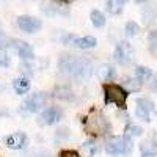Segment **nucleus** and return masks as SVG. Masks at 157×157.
<instances>
[{
	"mask_svg": "<svg viewBox=\"0 0 157 157\" xmlns=\"http://www.w3.org/2000/svg\"><path fill=\"white\" fill-rule=\"evenodd\" d=\"M58 68L61 72L74 77L78 82H85L93 74V63L86 57H72L64 55L58 61Z\"/></svg>",
	"mask_w": 157,
	"mask_h": 157,
	"instance_id": "f257e3e1",
	"label": "nucleus"
},
{
	"mask_svg": "<svg viewBox=\"0 0 157 157\" xmlns=\"http://www.w3.org/2000/svg\"><path fill=\"white\" fill-rule=\"evenodd\" d=\"M104 94H105V104H116L120 109H126L127 101V91L115 83H105L104 85Z\"/></svg>",
	"mask_w": 157,
	"mask_h": 157,
	"instance_id": "f03ea898",
	"label": "nucleus"
},
{
	"mask_svg": "<svg viewBox=\"0 0 157 157\" xmlns=\"http://www.w3.org/2000/svg\"><path fill=\"white\" fill-rule=\"evenodd\" d=\"M105 149L109 154L112 155H120V154H129L132 151V138L129 137H112L107 145Z\"/></svg>",
	"mask_w": 157,
	"mask_h": 157,
	"instance_id": "7ed1b4c3",
	"label": "nucleus"
},
{
	"mask_svg": "<svg viewBox=\"0 0 157 157\" xmlns=\"http://www.w3.org/2000/svg\"><path fill=\"white\" fill-rule=\"evenodd\" d=\"M86 129H88V132H91V134L104 135V134H107L109 130H110V124L105 120V116H102L101 113L94 112V113H91L88 116V120H86Z\"/></svg>",
	"mask_w": 157,
	"mask_h": 157,
	"instance_id": "20e7f679",
	"label": "nucleus"
},
{
	"mask_svg": "<svg viewBox=\"0 0 157 157\" xmlns=\"http://www.w3.org/2000/svg\"><path fill=\"white\" fill-rule=\"evenodd\" d=\"M46 102H47L46 93H33L22 102V109L30 113H36L46 105Z\"/></svg>",
	"mask_w": 157,
	"mask_h": 157,
	"instance_id": "39448f33",
	"label": "nucleus"
},
{
	"mask_svg": "<svg viewBox=\"0 0 157 157\" xmlns=\"http://www.w3.org/2000/svg\"><path fill=\"white\" fill-rule=\"evenodd\" d=\"M113 57L120 64H129L134 60V49L127 41H121V43L116 44Z\"/></svg>",
	"mask_w": 157,
	"mask_h": 157,
	"instance_id": "423d86ee",
	"label": "nucleus"
},
{
	"mask_svg": "<svg viewBox=\"0 0 157 157\" xmlns=\"http://www.w3.org/2000/svg\"><path fill=\"white\" fill-rule=\"evenodd\" d=\"M17 27L25 33H35L43 27V22L35 16H21L17 19Z\"/></svg>",
	"mask_w": 157,
	"mask_h": 157,
	"instance_id": "0eeeda50",
	"label": "nucleus"
},
{
	"mask_svg": "<svg viewBox=\"0 0 157 157\" xmlns=\"http://www.w3.org/2000/svg\"><path fill=\"white\" fill-rule=\"evenodd\" d=\"M11 47L17 52V55L22 60H33V57H35L32 46L27 44L25 41H22V39H13V41H11Z\"/></svg>",
	"mask_w": 157,
	"mask_h": 157,
	"instance_id": "6e6552de",
	"label": "nucleus"
},
{
	"mask_svg": "<svg viewBox=\"0 0 157 157\" xmlns=\"http://www.w3.org/2000/svg\"><path fill=\"white\" fill-rule=\"evenodd\" d=\"M61 116H63V112L57 107H49L46 109L43 113H41V123L46 124V126H52V124H55L61 120Z\"/></svg>",
	"mask_w": 157,
	"mask_h": 157,
	"instance_id": "1a4fd4ad",
	"label": "nucleus"
},
{
	"mask_svg": "<svg viewBox=\"0 0 157 157\" xmlns=\"http://www.w3.org/2000/svg\"><path fill=\"white\" fill-rule=\"evenodd\" d=\"M6 141V146L10 149H22L25 145H27V135L24 132H16V134H11L5 138Z\"/></svg>",
	"mask_w": 157,
	"mask_h": 157,
	"instance_id": "9d476101",
	"label": "nucleus"
},
{
	"mask_svg": "<svg viewBox=\"0 0 157 157\" xmlns=\"http://www.w3.org/2000/svg\"><path fill=\"white\" fill-rule=\"evenodd\" d=\"M98 41H96V38L93 36H83V38H74L72 39V46L78 47V49H93L96 47Z\"/></svg>",
	"mask_w": 157,
	"mask_h": 157,
	"instance_id": "9b49d317",
	"label": "nucleus"
},
{
	"mask_svg": "<svg viewBox=\"0 0 157 157\" xmlns=\"http://www.w3.org/2000/svg\"><path fill=\"white\" fill-rule=\"evenodd\" d=\"M96 74H98V77L101 78V80L109 82V80H112V78H115L116 71H115V68L112 66V64H101V66L98 68Z\"/></svg>",
	"mask_w": 157,
	"mask_h": 157,
	"instance_id": "f8f14e48",
	"label": "nucleus"
},
{
	"mask_svg": "<svg viewBox=\"0 0 157 157\" xmlns=\"http://www.w3.org/2000/svg\"><path fill=\"white\" fill-rule=\"evenodd\" d=\"M140 154H141V157H155V154H157L155 143L149 141V140L140 143Z\"/></svg>",
	"mask_w": 157,
	"mask_h": 157,
	"instance_id": "ddd939ff",
	"label": "nucleus"
},
{
	"mask_svg": "<svg viewBox=\"0 0 157 157\" xmlns=\"http://www.w3.org/2000/svg\"><path fill=\"white\" fill-rule=\"evenodd\" d=\"M13 88H14V91L17 94H25L30 90V80L27 77L14 78V82H13Z\"/></svg>",
	"mask_w": 157,
	"mask_h": 157,
	"instance_id": "4468645a",
	"label": "nucleus"
},
{
	"mask_svg": "<svg viewBox=\"0 0 157 157\" xmlns=\"http://www.w3.org/2000/svg\"><path fill=\"white\" fill-rule=\"evenodd\" d=\"M54 94L57 99H61V101H72L74 99V93L68 86H58Z\"/></svg>",
	"mask_w": 157,
	"mask_h": 157,
	"instance_id": "2eb2a0df",
	"label": "nucleus"
},
{
	"mask_svg": "<svg viewBox=\"0 0 157 157\" xmlns=\"http://www.w3.org/2000/svg\"><path fill=\"white\" fill-rule=\"evenodd\" d=\"M124 86L127 88L126 91H138L141 88V80H138L137 77H127L124 78Z\"/></svg>",
	"mask_w": 157,
	"mask_h": 157,
	"instance_id": "dca6fc26",
	"label": "nucleus"
},
{
	"mask_svg": "<svg viewBox=\"0 0 157 157\" xmlns=\"http://www.w3.org/2000/svg\"><path fill=\"white\" fill-rule=\"evenodd\" d=\"M123 8H124V2H121V0H109L107 2V10L112 14H120Z\"/></svg>",
	"mask_w": 157,
	"mask_h": 157,
	"instance_id": "f3484780",
	"label": "nucleus"
},
{
	"mask_svg": "<svg viewBox=\"0 0 157 157\" xmlns=\"http://www.w3.org/2000/svg\"><path fill=\"white\" fill-rule=\"evenodd\" d=\"M91 22H93L94 27H104L105 25V16L101 11L94 10V11H91Z\"/></svg>",
	"mask_w": 157,
	"mask_h": 157,
	"instance_id": "a211bd4d",
	"label": "nucleus"
},
{
	"mask_svg": "<svg viewBox=\"0 0 157 157\" xmlns=\"http://www.w3.org/2000/svg\"><path fill=\"white\" fill-rule=\"evenodd\" d=\"M135 75L138 80H145V78H149L152 75V71L146 66H137L135 68Z\"/></svg>",
	"mask_w": 157,
	"mask_h": 157,
	"instance_id": "6ab92c4d",
	"label": "nucleus"
},
{
	"mask_svg": "<svg viewBox=\"0 0 157 157\" xmlns=\"http://www.w3.org/2000/svg\"><path fill=\"white\" fill-rule=\"evenodd\" d=\"M143 134V129L140 127V126H135V124H129L127 127H126V137H129V138H132V137H140Z\"/></svg>",
	"mask_w": 157,
	"mask_h": 157,
	"instance_id": "aec40b11",
	"label": "nucleus"
},
{
	"mask_svg": "<svg viewBox=\"0 0 157 157\" xmlns=\"http://www.w3.org/2000/svg\"><path fill=\"white\" fill-rule=\"evenodd\" d=\"M82 149L88 155H93V154H96L99 151V145H98V143H94V141H85L83 145H82Z\"/></svg>",
	"mask_w": 157,
	"mask_h": 157,
	"instance_id": "412c9836",
	"label": "nucleus"
},
{
	"mask_svg": "<svg viewBox=\"0 0 157 157\" xmlns=\"http://www.w3.org/2000/svg\"><path fill=\"white\" fill-rule=\"evenodd\" d=\"M137 107H141L148 112H152L154 110V102L151 99H146V98H138L137 99Z\"/></svg>",
	"mask_w": 157,
	"mask_h": 157,
	"instance_id": "4be33fe9",
	"label": "nucleus"
},
{
	"mask_svg": "<svg viewBox=\"0 0 157 157\" xmlns=\"http://www.w3.org/2000/svg\"><path fill=\"white\" fill-rule=\"evenodd\" d=\"M138 30H140V27H138L137 22L129 21V22L126 24V35H127V36H135V35L138 33Z\"/></svg>",
	"mask_w": 157,
	"mask_h": 157,
	"instance_id": "5701e85b",
	"label": "nucleus"
},
{
	"mask_svg": "<svg viewBox=\"0 0 157 157\" xmlns=\"http://www.w3.org/2000/svg\"><path fill=\"white\" fill-rule=\"evenodd\" d=\"M148 43H149L151 50L157 52V30L149 32V35H148Z\"/></svg>",
	"mask_w": 157,
	"mask_h": 157,
	"instance_id": "b1692460",
	"label": "nucleus"
},
{
	"mask_svg": "<svg viewBox=\"0 0 157 157\" xmlns=\"http://www.w3.org/2000/svg\"><path fill=\"white\" fill-rule=\"evenodd\" d=\"M135 115L140 118V120H143V121H151V112H148V110H145V109H141V107H137V110H135Z\"/></svg>",
	"mask_w": 157,
	"mask_h": 157,
	"instance_id": "393cba45",
	"label": "nucleus"
},
{
	"mask_svg": "<svg viewBox=\"0 0 157 157\" xmlns=\"http://www.w3.org/2000/svg\"><path fill=\"white\" fill-rule=\"evenodd\" d=\"M8 46H11V39H10L5 33L0 32V50L5 49V47H8Z\"/></svg>",
	"mask_w": 157,
	"mask_h": 157,
	"instance_id": "a878e982",
	"label": "nucleus"
},
{
	"mask_svg": "<svg viewBox=\"0 0 157 157\" xmlns=\"http://www.w3.org/2000/svg\"><path fill=\"white\" fill-rule=\"evenodd\" d=\"M10 64V57L6 55L5 50H0V68H6Z\"/></svg>",
	"mask_w": 157,
	"mask_h": 157,
	"instance_id": "bb28decb",
	"label": "nucleus"
},
{
	"mask_svg": "<svg viewBox=\"0 0 157 157\" xmlns=\"http://www.w3.org/2000/svg\"><path fill=\"white\" fill-rule=\"evenodd\" d=\"M60 157H80V155H78L77 151H71V149H68V151H63V152L60 154Z\"/></svg>",
	"mask_w": 157,
	"mask_h": 157,
	"instance_id": "cd10ccee",
	"label": "nucleus"
},
{
	"mask_svg": "<svg viewBox=\"0 0 157 157\" xmlns=\"http://www.w3.org/2000/svg\"><path fill=\"white\" fill-rule=\"evenodd\" d=\"M151 88H152L154 91H157V75L152 78V82H151Z\"/></svg>",
	"mask_w": 157,
	"mask_h": 157,
	"instance_id": "c85d7f7f",
	"label": "nucleus"
}]
</instances>
